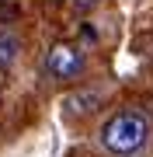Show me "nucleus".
I'll list each match as a JSON object with an SVG mask.
<instances>
[{"mask_svg":"<svg viewBox=\"0 0 153 157\" xmlns=\"http://www.w3.org/2000/svg\"><path fill=\"white\" fill-rule=\"evenodd\" d=\"M49 4H63V0H49Z\"/></svg>","mask_w":153,"mask_h":157,"instance_id":"obj_6","label":"nucleus"},{"mask_svg":"<svg viewBox=\"0 0 153 157\" xmlns=\"http://www.w3.org/2000/svg\"><path fill=\"white\" fill-rule=\"evenodd\" d=\"M150 119L146 112H139V108H122V112H115L108 122L101 126V133H97V140L101 147L111 157H136L143 147L150 140Z\"/></svg>","mask_w":153,"mask_h":157,"instance_id":"obj_1","label":"nucleus"},{"mask_svg":"<svg viewBox=\"0 0 153 157\" xmlns=\"http://www.w3.org/2000/svg\"><path fill=\"white\" fill-rule=\"evenodd\" d=\"M46 70L56 80H77V77H84L87 59H84V52L73 42H56L49 49V56H46Z\"/></svg>","mask_w":153,"mask_h":157,"instance_id":"obj_2","label":"nucleus"},{"mask_svg":"<svg viewBox=\"0 0 153 157\" xmlns=\"http://www.w3.org/2000/svg\"><path fill=\"white\" fill-rule=\"evenodd\" d=\"M97 4V0H77V7H80V11H87V7H94Z\"/></svg>","mask_w":153,"mask_h":157,"instance_id":"obj_5","label":"nucleus"},{"mask_svg":"<svg viewBox=\"0 0 153 157\" xmlns=\"http://www.w3.org/2000/svg\"><path fill=\"white\" fill-rule=\"evenodd\" d=\"M21 56V39L11 32H0V70H11Z\"/></svg>","mask_w":153,"mask_h":157,"instance_id":"obj_3","label":"nucleus"},{"mask_svg":"<svg viewBox=\"0 0 153 157\" xmlns=\"http://www.w3.org/2000/svg\"><path fill=\"white\" fill-rule=\"evenodd\" d=\"M94 108H97V94H77V98L66 101L70 115H87V112H94Z\"/></svg>","mask_w":153,"mask_h":157,"instance_id":"obj_4","label":"nucleus"}]
</instances>
